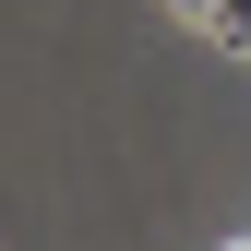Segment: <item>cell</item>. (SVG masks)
I'll use <instances>...</instances> for the list:
<instances>
[{
    "label": "cell",
    "instance_id": "1",
    "mask_svg": "<svg viewBox=\"0 0 251 251\" xmlns=\"http://www.w3.org/2000/svg\"><path fill=\"white\" fill-rule=\"evenodd\" d=\"M203 36H215V48H239V60H251V0H203Z\"/></svg>",
    "mask_w": 251,
    "mask_h": 251
},
{
    "label": "cell",
    "instance_id": "2",
    "mask_svg": "<svg viewBox=\"0 0 251 251\" xmlns=\"http://www.w3.org/2000/svg\"><path fill=\"white\" fill-rule=\"evenodd\" d=\"M168 12H192V24H203V0H168Z\"/></svg>",
    "mask_w": 251,
    "mask_h": 251
}]
</instances>
